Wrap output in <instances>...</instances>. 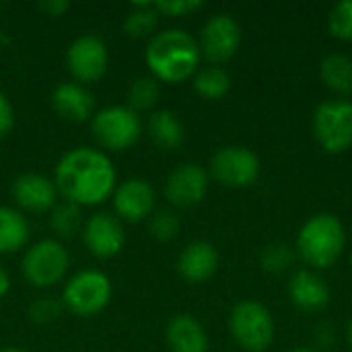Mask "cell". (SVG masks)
<instances>
[{"label": "cell", "instance_id": "obj_25", "mask_svg": "<svg viewBox=\"0 0 352 352\" xmlns=\"http://www.w3.org/2000/svg\"><path fill=\"white\" fill-rule=\"evenodd\" d=\"M159 97H161L159 80L151 74H144L130 82V87L126 91V105L132 111L142 113V111L155 109V105L159 103Z\"/></svg>", "mask_w": 352, "mask_h": 352}, {"label": "cell", "instance_id": "obj_5", "mask_svg": "<svg viewBox=\"0 0 352 352\" xmlns=\"http://www.w3.org/2000/svg\"><path fill=\"white\" fill-rule=\"evenodd\" d=\"M111 291V280L105 272L87 268L66 280L62 305L78 318H93L107 307Z\"/></svg>", "mask_w": 352, "mask_h": 352}, {"label": "cell", "instance_id": "obj_34", "mask_svg": "<svg viewBox=\"0 0 352 352\" xmlns=\"http://www.w3.org/2000/svg\"><path fill=\"white\" fill-rule=\"evenodd\" d=\"M37 6H39V10H41L43 14H47V16H60V14H64V12L70 8V4L64 2V0H41Z\"/></svg>", "mask_w": 352, "mask_h": 352}, {"label": "cell", "instance_id": "obj_36", "mask_svg": "<svg viewBox=\"0 0 352 352\" xmlns=\"http://www.w3.org/2000/svg\"><path fill=\"white\" fill-rule=\"evenodd\" d=\"M291 352H320V351H316V349H305V346H299V349H293Z\"/></svg>", "mask_w": 352, "mask_h": 352}, {"label": "cell", "instance_id": "obj_35", "mask_svg": "<svg viewBox=\"0 0 352 352\" xmlns=\"http://www.w3.org/2000/svg\"><path fill=\"white\" fill-rule=\"evenodd\" d=\"M8 289H10V278H8L6 270L0 266V299H4V297H6Z\"/></svg>", "mask_w": 352, "mask_h": 352}, {"label": "cell", "instance_id": "obj_8", "mask_svg": "<svg viewBox=\"0 0 352 352\" xmlns=\"http://www.w3.org/2000/svg\"><path fill=\"white\" fill-rule=\"evenodd\" d=\"M314 134L320 146L332 155L352 146V101L328 99L316 107Z\"/></svg>", "mask_w": 352, "mask_h": 352}, {"label": "cell", "instance_id": "obj_24", "mask_svg": "<svg viewBox=\"0 0 352 352\" xmlns=\"http://www.w3.org/2000/svg\"><path fill=\"white\" fill-rule=\"evenodd\" d=\"M192 82H194L196 93L210 101L223 99L231 89V76L227 74V70L214 64L198 68V72L192 76Z\"/></svg>", "mask_w": 352, "mask_h": 352}, {"label": "cell", "instance_id": "obj_20", "mask_svg": "<svg viewBox=\"0 0 352 352\" xmlns=\"http://www.w3.org/2000/svg\"><path fill=\"white\" fill-rule=\"evenodd\" d=\"M31 227L27 217L14 206H0V254H14L27 248Z\"/></svg>", "mask_w": 352, "mask_h": 352}, {"label": "cell", "instance_id": "obj_12", "mask_svg": "<svg viewBox=\"0 0 352 352\" xmlns=\"http://www.w3.org/2000/svg\"><path fill=\"white\" fill-rule=\"evenodd\" d=\"M210 175L196 163L175 167L165 182V198L175 208H192L200 204L208 192Z\"/></svg>", "mask_w": 352, "mask_h": 352}, {"label": "cell", "instance_id": "obj_22", "mask_svg": "<svg viewBox=\"0 0 352 352\" xmlns=\"http://www.w3.org/2000/svg\"><path fill=\"white\" fill-rule=\"evenodd\" d=\"M320 76L328 89L338 95H352V58L330 54L320 64Z\"/></svg>", "mask_w": 352, "mask_h": 352}, {"label": "cell", "instance_id": "obj_28", "mask_svg": "<svg viewBox=\"0 0 352 352\" xmlns=\"http://www.w3.org/2000/svg\"><path fill=\"white\" fill-rule=\"evenodd\" d=\"M148 231L159 241H171L179 233V219L171 208L153 210V214L148 217Z\"/></svg>", "mask_w": 352, "mask_h": 352}, {"label": "cell", "instance_id": "obj_11", "mask_svg": "<svg viewBox=\"0 0 352 352\" xmlns=\"http://www.w3.org/2000/svg\"><path fill=\"white\" fill-rule=\"evenodd\" d=\"M239 43H241V27L237 19L227 12H219L210 16L204 23L198 39L200 54L212 64L231 60L237 54Z\"/></svg>", "mask_w": 352, "mask_h": 352}, {"label": "cell", "instance_id": "obj_32", "mask_svg": "<svg viewBox=\"0 0 352 352\" xmlns=\"http://www.w3.org/2000/svg\"><path fill=\"white\" fill-rule=\"evenodd\" d=\"M14 128V107L10 99L0 91V138L8 136Z\"/></svg>", "mask_w": 352, "mask_h": 352}, {"label": "cell", "instance_id": "obj_37", "mask_svg": "<svg viewBox=\"0 0 352 352\" xmlns=\"http://www.w3.org/2000/svg\"><path fill=\"white\" fill-rule=\"evenodd\" d=\"M346 340H349V346H351L352 351V322L351 326H349V332H346Z\"/></svg>", "mask_w": 352, "mask_h": 352}, {"label": "cell", "instance_id": "obj_9", "mask_svg": "<svg viewBox=\"0 0 352 352\" xmlns=\"http://www.w3.org/2000/svg\"><path fill=\"white\" fill-rule=\"evenodd\" d=\"M227 188H248L260 177V159L248 146H223L210 159V173Z\"/></svg>", "mask_w": 352, "mask_h": 352}, {"label": "cell", "instance_id": "obj_7", "mask_svg": "<svg viewBox=\"0 0 352 352\" xmlns=\"http://www.w3.org/2000/svg\"><path fill=\"white\" fill-rule=\"evenodd\" d=\"M233 340L248 352H264L274 340V320L258 301H241L229 316Z\"/></svg>", "mask_w": 352, "mask_h": 352}, {"label": "cell", "instance_id": "obj_33", "mask_svg": "<svg viewBox=\"0 0 352 352\" xmlns=\"http://www.w3.org/2000/svg\"><path fill=\"white\" fill-rule=\"evenodd\" d=\"M336 340V334H334V326L332 324H320L318 330H316V342L320 349H332Z\"/></svg>", "mask_w": 352, "mask_h": 352}, {"label": "cell", "instance_id": "obj_39", "mask_svg": "<svg viewBox=\"0 0 352 352\" xmlns=\"http://www.w3.org/2000/svg\"><path fill=\"white\" fill-rule=\"evenodd\" d=\"M349 262H351V268H352V254H351V260H349Z\"/></svg>", "mask_w": 352, "mask_h": 352}, {"label": "cell", "instance_id": "obj_13", "mask_svg": "<svg viewBox=\"0 0 352 352\" xmlns=\"http://www.w3.org/2000/svg\"><path fill=\"white\" fill-rule=\"evenodd\" d=\"M82 241L87 250L101 260L118 256L126 245V231L122 221L109 212H95L85 221Z\"/></svg>", "mask_w": 352, "mask_h": 352}, {"label": "cell", "instance_id": "obj_3", "mask_svg": "<svg viewBox=\"0 0 352 352\" xmlns=\"http://www.w3.org/2000/svg\"><path fill=\"white\" fill-rule=\"evenodd\" d=\"M346 248V231L338 217L330 212H320L311 217L297 235V254L299 258L316 268H332Z\"/></svg>", "mask_w": 352, "mask_h": 352}, {"label": "cell", "instance_id": "obj_38", "mask_svg": "<svg viewBox=\"0 0 352 352\" xmlns=\"http://www.w3.org/2000/svg\"><path fill=\"white\" fill-rule=\"evenodd\" d=\"M0 352H25V351H21V349H14V346H8V349H2Z\"/></svg>", "mask_w": 352, "mask_h": 352}, {"label": "cell", "instance_id": "obj_1", "mask_svg": "<svg viewBox=\"0 0 352 352\" xmlns=\"http://www.w3.org/2000/svg\"><path fill=\"white\" fill-rule=\"evenodd\" d=\"M118 173L111 159L93 146L66 151L54 171L58 194L76 206H97L113 196Z\"/></svg>", "mask_w": 352, "mask_h": 352}, {"label": "cell", "instance_id": "obj_27", "mask_svg": "<svg viewBox=\"0 0 352 352\" xmlns=\"http://www.w3.org/2000/svg\"><path fill=\"white\" fill-rule=\"evenodd\" d=\"M293 260H295V254L291 250V245L287 243H270L262 250L260 254V264L266 272H272V274H280L285 270H289L293 266Z\"/></svg>", "mask_w": 352, "mask_h": 352}, {"label": "cell", "instance_id": "obj_14", "mask_svg": "<svg viewBox=\"0 0 352 352\" xmlns=\"http://www.w3.org/2000/svg\"><path fill=\"white\" fill-rule=\"evenodd\" d=\"M10 196L19 210L43 214V212H50L58 204L60 194H58L54 179H50L43 173L27 171V173H21L12 182Z\"/></svg>", "mask_w": 352, "mask_h": 352}, {"label": "cell", "instance_id": "obj_18", "mask_svg": "<svg viewBox=\"0 0 352 352\" xmlns=\"http://www.w3.org/2000/svg\"><path fill=\"white\" fill-rule=\"evenodd\" d=\"M289 297L301 311H322L330 303V287L314 270H299L289 280Z\"/></svg>", "mask_w": 352, "mask_h": 352}, {"label": "cell", "instance_id": "obj_21", "mask_svg": "<svg viewBox=\"0 0 352 352\" xmlns=\"http://www.w3.org/2000/svg\"><path fill=\"white\" fill-rule=\"evenodd\" d=\"M148 134L157 146L173 151L184 142V124L175 111L157 109L148 118Z\"/></svg>", "mask_w": 352, "mask_h": 352}, {"label": "cell", "instance_id": "obj_6", "mask_svg": "<svg viewBox=\"0 0 352 352\" xmlns=\"http://www.w3.org/2000/svg\"><path fill=\"white\" fill-rule=\"evenodd\" d=\"M91 134L107 151H126L142 134V120L128 105H107L91 118Z\"/></svg>", "mask_w": 352, "mask_h": 352}, {"label": "cell", "instance_id": "obj_17", "mask_svg": "<svg viewBox=\"0 0 352 352\" xmlns=\"http://www.w3.org/2000/svg\"><path fill=\"white\" fill-rule=\"evenodd\" d=\"M219 268V254L208 241H192L177 258V272L186 283L200 285L212 278Z\"/></svg>", "mask_w": 352, "mask_h": 352}, {"label": "cell", "instance_id": "obj_30", "mask_svg": "<svg viewBox=\"0 0 352 352\" xmlns=\"http://www.w3.org/2000/svg\"><path fill=\"white\" fill-rule=\"evenodd\" d=\"M62 309H64V305L60 301H56L52 297H41L29 305V318H31V322H35L39 326H47V324H54L62 316Z\"/></svg>", "mask_w": 352, "mask_h": 352}, {"label": "cell", "instance_id": "obj_4", "mask_svg": "<svg viewBox=\"0 0 352 352\" xmlns=\"http://www.w3.org/2000/svg\"><path fill=\"white\" fill-rule=\"evenodd\" d=\"M68 268H70L68 250L60 239H52V237L39 239L33 245H29L21 260L23 278L37 289L56 287L66 278Z\"/></svg>", "mask_w": 352, "mask_h": 352}, {"label": "cell", "instance_id": "obj_10", "mask_svg": "<svg viewBox=\"0 0 352 352\" xmlns=\"http://www.w3.org/2000/svg\"><path fill=\"white\" fill-rule=\"evenodd\" d=\"M66 66L76 82L85 87L89 82H97L109 66L107 43L95 33L78 35L66 50Z\"/></svg>", "mask_w": 352, "mask_h": 352}, {"label": "cell", "instance_id": "obj_2", "mask_svg": "<svg viewBox=\"0 0 352 352\" xmlns=\"http://www.w3.org/2000/svg\"><path fill=\"white\" fill-rule=\"evenodd\" d=\"M198 39L184 29H165L148 39L144 62L159 82L177 85L192 78L200 66Z\"/></svg>", "mask_w": 352, "mask_h": 352}, {"label": "cell", "instance_id": "obj_26", "mask_svg": "<svg viewBox=\"0 0 352 352\" xmlns=\"http://www.w3.org/2000/svg\"><path fill=\"white\" fill-rule=\"evenodd\" d=\"M50 225L54 229V233L58 237H74L82 227H85V221H82V208L64 200V202H58L52 210H50Z\"/></svg>", "mask_w": 352, "mask_h": 352}, {"label": "cell", "instance_id": "obj_15", "mask_svg": "<svg viewBox=\"0 0 352 352\" xmlns=\"http://www.w3.org/2000/svg\"><path fill=\"white\" fill-rule=\"evenodd\" d=\"M111 204L120 221L140 223L148 219L155 210V190L146 179L130 177L118 184L111 196Z\"/></svg>", "mask_w": 352, "mask_h": 352}, {"label": "cell", "instance_id": "obj_23", "mask_svg": "<svg viewBox=\"0 0 352 352\" xmlns=\"http://www.w3.org/2000/svg\"><path fill=\"white\" fill-rule=\"evenodd\" d=\"M159 12L155 8V2H140L134 4L128 14L124 16V33L132 39H148L155 35V29L159 25Z\"/></svg>", "mask_w": 352, "mask_h": 352}, {"label": "cell", "instance_id": "obj_19", "mask_svg": "<svg viewBox=\"0 0 352 352\" xmlns=\"http://www.w3.org/2000/svg\"><path fill=\"white\" fill-rule=\"evenodd\" d=\"M165 340L171 352H208L204 326L188 314H179L167 324Z\"/></svg>", "mask_w": 352, "mask_h": 352}, {"label": "cell", "instance_id": "obj_29", "mask_svg": "<svg viewBox=\"0 0 352 352\" xmlns=\"http://www.w3.org/2000/svg\"><path fill=\"white\" fill-rule=\"evenodd\" d=\"M328 27L334 37L352 41V0H342L332 8L328 16Z\"/></svg>", "mask_w": 352, "mask_h": 352}, {"label": "cell", "instance_id": "obj_16", "mask_svg": "<svg viewBox=\"0 0 352 352\" xmlns=\"http://www.w3.org/2000/svg\"><path fill=\"white\" fill-rule=\"evenodd\" d=\"M52 107L54 111L64 118L66 122H87L95 116V97L93 93L76 82V80H70V82H60L54 93H52Z\"/></svg>", "mask_w": 352, "mask_h": 352}, {"label": "cell", "instance_id": "obj_31", "mask_svg": "<svg viewBox=\"0 0 352 352\" xmlns=\"http://www.w3.org/2000/svg\"><path fill=\"white\" fill-rule=\"evenodd\" d=\"M155 8L159 14H167V16H186L192 14L196 10L202 8L200 0H161L155 2Z\"/></svg>", "mask_w": 352, "mask_h": 352}]
</instances>
